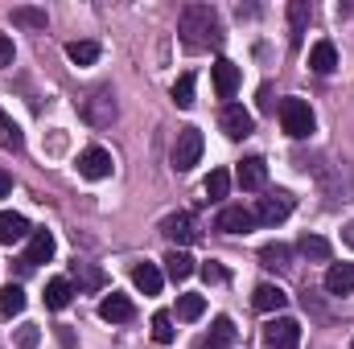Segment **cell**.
Masks as SVG:
<instances>
[{
  "mask_svg": "<svg viewBox=\"0 0 354 349\" xmlns=\"http://www.w3.org/2000/svg\"><path fill=\"white\" fill-rule=\"evenodd\" d=\"M174 103L185 111V107H194V74H181L174 83Z\"/></svg>",
  "mask_w": 354,
  "mask_h": 349,
  "instance_id": "cell-34",
  "label": "cell"
},
{
  "mask_svg": "<svg viewBox=\"0 0 354 349\" xmlns=\"http://www.w3.org/2000/svg\"><path fill=\"white\" fill-rule=\"evenodd\" d=\"M177 33H181V46L194 50V54L223 46V21H218L214 4H185L181 21H177Z\"/></svg>",
  "mask_w": 354,
  "mask_h": 349,
  "instance_id": "cell-1",
  "label": "cell"
},
{
  "mask_svg": "<svg viewBox=\"0 0 354 349\" xmlns=\"http://www.w3.org/2000/svg\"><path fill=\"white\" fill-rule=\"evenodd\" d=\"M252 304H256L260 312H280V308L288 304V292H284L280 283H260V288L252 292Z\"/></svg>",
  "mask_w": 354,
  "mask_h": 349,
  "instance_id": "cell-12",
  "label": "cell"
},
{
  "mask_svg": "<svg viewBox=\"0 0 354 349\" xmlns=\"http://www.w3.org/2000/svg\"><path fill=\"white\" fill-rule=\"evenodd\" d=\"M161 235H165L169 243H177V247H185V243H194V239H198L194 218H189L185 210H177V214H169V218L161 222Z\"/></svg>",
  "mask_w": 354,
  "mask_h": 349,
  "instance_id": "cell-10",
  "label": "cell"
},
{
  "mask_svg": "<svg viewBox=\"0 0 354 349\" xmlns=\"http://www.w3.org/2000/svg\"><path fill=\"white\" fill-rule=\"evenodd\" d=\"M326 292L330 296H351L354 292V263H334L326 271Z\"/></svg>",
  "mask_w": 354,
  "mask_h": 349,
  "instance_id": "cell-13",
  "label": "cell"
},
{
  "mask_svg": "<svg viewBox=\"0 0 354 349\" xmlns=\"http://www.w3.org/2000/svg\"><path fill=\"white\" fill-rule=\"evenodd\" d=\"M0 312H4V317H17V312H25V288L8 283V288L0 292Z\"/></svg>",
  "mask_w": 354,
  "mask_h": 349,
  "instance_id": "cell-25",
  "label": "cell"
},
{
  "mask_svg": "<svg viewBox=\"0 0 354 349\" xmlns=\"http://www.w3.org/2000/svg\"><path fill=\"white\" fill-rule=\"evenodd\" d=\"M75 279H79V288H87V292H99L107 279H103V271L99 267H87V263H79L75 267Z\"/></svg>",
  "mask_w": 354,
  "mask_h": 349,
  "instance_id": "cell-32",
  "label": "cell"
},
{
  "mask_svg": "<svg viewBox=\"0 0 354 349\" xmlns=\"http://www.w3.org/2000/svg\"><path fill=\"white\" fill-rule=\"evenodd\" d=\"M214 90H218V99H231L239 90V66L235 62H227V58L214 62Z\"/></svg>",
  "mask_w": 354,
  "mask_h": 349,
  "instance_id": "cell-14",
  "label": "cell"
},
{
  "mask_svg": "<svg viewBox=\"0 0 354 349\" xmlns=\"http://www.w3.org/2000/svg\"><path fill=\"white\" fill-rule=\"evenodd\" d=\"M153 341L157 346H174V317L169 312H153Z\"/></svg>",
  "mask_w": 354,
  "mask_h": 349,
  "instance_id": "cell-30",
  "label": "cell"
},
{
  "mask_svg": "<svg viewBox=\"0 0 354 349\" xmlns=\"http://www.w3.org/2000/svg\"><path fill=\"white\" fill-rule=\"evenodd\" d=\"M297 251H301L305 259H317V263H326L330 255H334L330 243H326L322 235H301V239H297Z\"/></svg>",
  "mask_w": 354,
  "mask_h": 349,
  "instance_id": "cell-22",
  "label": "cell"
},
{
  "mask_svg": "<svg viewBox=\"0 0 354 349\" xmlns=\"http://www.w3.org/2000/svg\"><path fill=\"white\" fill-rule=\"evenodd\" d=\"M301 346V325L292 317H276L264 325V349H297Z\"/></svg>",
  "mask_w": 354,
  "mask_h": 349,
  "instance_id": "cell-5",
  "label": "cell"
},
{
  "mask_svg": "<svg viewBox=\"0 0 354 349\" xmlns=\"http://www.w3.org/2000/svg\"><path fill=\"white\" fill-rule=\"evenodd\" d=\"M198 271H202V279H206V283H223V279H227V271H223L218 263H202Z\"/></svg>",
  "mask_w": 354,
  "mask_h": 349,
  "instance_id": "cell-36",
  "label": "cell"
},
{
  "mask_svg": "<svg viewBox=\"0 0 354 349\" xmlns=\"http://www.w3.org/2000/svg\"><path fill=\"white\" fill-rule=\"evenodd\" d=\"M202 148H206L202 132H198V128H181V132H177V144H174V169L177 173H189V169L202 161Z\"/></svg>",
  "mask_w": 354,
  "mask_h": 349,
  "instance_id": "cell-4",
  "label": "cell"
},
{
  "mask_svg": "<svg viewBox=\"0 0 354 349\" xmlns=\"http://www.w3.org/2000/svg\"><path fill=\"white\" fill-rule=\"evenodd\" d=\"M342 239H346V243L354 247V222H346V230H342Z\"/></svg>",
  "mask_w": 354,
  "mask_h": 349,
  "instance_id": "cell-39",
  "label": "cell"
},
{
  "mask_svg": "<svg viewBox=\"0 0 354 349\" xmlns=\"http://www.w3.org/2000/svg\"><path fill=\"white\" fill-rule=\"evenodd\" d=\"M235 341V321L231 317H214V325H210V337H206V346L202 349H223Z\"/></svg>",
  "mask_w": 354,
  "mask_h": 349,
  "instance_id": "cell-20",
  "label": "cell"
},
{
  "mask_svg": "<svg viewBox=\"0 0 354 349\" xmlns=\"http://www.w3.org/2000/svg\"><path fill=\"white\" fill-rule=\"evenodd\" d=\"M54 255V235L50 230H33L29 235V251H25V267H37Z\"/></svg>",
  "mask_w": 354,
  "mask_h": 349,
  "instance_id": "cell-15",
  "label": "cell"
},
{
  "mask_svg": "<svg viewBox=\"0 0 354 349\" xmlns=\"http://www.w3.org/2000/svg\"><path fill=\"white\" fill-rule=\"evenodd\" d=\"M223 235H248L252 226H256V214L252 210H243V206H227V210H218V222H214Z\"/></svg>",
  "mask_w": 354,
  "mask_h": 349,
  "instance_id": "cell-9",
  "label": "cell"
},
{
  "mask_svg": "<svg viewBox=\"0 0 354 349\" xmlns=\"http://www.w3.org/2000/svg\"><path fill=\"white\" fill-rule=\"evenodd\" d=\"M260 259H264V267H288L292 247H284V243H268L264 251H260Z\"/></svg>",
  "mask_w": 354,
  "mask_h": 349,
  "instance_id": "cell-31",
  "label": "cell"
},
{
  "mask_svg": "<svg viewBox=\"0 0 354 349\" xmlns=\"http://www.w3.org/2000/svg\"><path fill=\"white\" fill-rule=\"evenodd\" d=\"M79 173L87 177V181H103V177H111V152L99 148V144L83 148V152H79Z\"/></svg>",
  "mask_w": 354,
  "mask_h": 349,
  "instance_id": "cell-8",
  "label": "cell"
},
{
  "mask_svg": "<svg viewBox=\"0 0 354 349\" xmlns=\"http://www.w3.org/2000/svg\"><path fill=\"white\" fill-rule=\"evenodd\" d=\"M288 214H292V193H284V189H276V193L260 197V206H256V222H264V226L284 222Z\"/></svg>",
  "mask_w": 354,
  "mask_h": 349,
  "instance_id": "cell-6",
  "label": "cell"
},
{
  "mask_svg": "<svg viewBox=\"0 0 354 349\" xmlns=\"http://www.w3.org/2000/svg\"><path fill=\"white\" fill-rule=\"evenodd\" d=\"M66 58H71L75 66H91V62H99V46H95V41H71V46H66Z\"/></svg>",
  "mask_w": 354,
  "mask_h": 349,
  "instance_id": "cell-26",
  "label": "cell"
},
{
  "mask_svg": "<svg viewBox=\"0 0 354 349\" xmlns=\"http://www.w3.org/2000/svg\"><path fill=\"white\" fill-rule=\"evenodd\" d=\"M21 140H25V136H21V128H17V123H12V115L0 107V148H12V152H17V148H21Z\"/></svg>",
  "mask_w": 354,
  "mask_h": 349,
  "instance_id": "cell-27",
  "label": "cell"
},
{
  "mask_svg": "<svg viewBox=\"0 0 354 349\" xmlns=\"http://www.w3.org/2000/svg\"><path fill=\"white\" fill-rule=\"evenodd\" d=\"M280 123H284V132L292 136V140H309L313 136V107L305 103V99H284L280 103Z\"/></svg>",
  "mask_w": 354,
  "mask_h": 349,
  "instance_id": "cell-2",
  "label": "cell"
},
{
  "mask_svg": "<svg viewBox=\"0 0 354 349\" xmlns=\"http://www.w3.org/2000/svg\"><path fill=\"white\" fill-rule=\"evenodd\" d=\"M79 111H83V119L91 128H111V119H115V94H111V87H95L79 103Z\"/></svg>",
  "mask_w": 354,
  "mask_h": 349,
  "instance_id": "cell-3",
  "label": "cell"
},
{
  "mask_svg": "<svg viewBox=\"0 0 354 349\" xmlns=\"http://www.w3.org/2000/svg\"><path fill=\"white\" fill-rule=\"evenodd\" d=\"M132 300L128 296H120V292H111V296H103V304H99V317L103 321H111V325H124V321H132Z\"/></svg>",
  "mask_w": 354,
  "mask_h": 349,
  "instance_id": "cell-11",
  "label": "cell"
},
{
  "mask_svg": "<svg viewBox=\"0 0 354 349\" xmlns=\"http://www.w3.org/2000/svg\"><path fill=\"white\" fill-rule=\"evenodd\" d=\"M218 123H223V132H227L231 140H243V136H252V128H256V119H252V111H248L243 103H227L223 115H218Z\"/></svg>",
  "mask_w": 354,
  "mask_h": 349,
  "instance_id": "cell-7",
  "label": "cell"
},
{
  "mask_svg": "<svg viewBox=\"0 0 354 349\" xmlns=\"http://www.w3.org/2000/svg\"><path fill=\"white\" fill-rule=\"evenodd\" d=\"M29 235H33V230H29V222H25L21 214H8V210L0 214V243H4V247H12V243H21V239H29Z\"/></svg>",
  "mask_w": 354,
  "mask_h": 349,
  "instance_id": "cell-16",
  "label": "cell"
},
{
  "mask_svg": "<svg viewBox=\"0 0 354 349\" xmlns=\"http://www.w3.org/2000/svg\"><path fill=\"white\" fill-rule=\"evenodd\" d=\"M8 193H12V177H8V173H4V169H0V201H4Z\"/></svg>",
  "mask_w": 354,
  "mask_h": 349,
  "instance_id": "cell-38",
  "label": "cell"
},
{
  "mask_svg": "<svg viewBox=\"0 0 354 349\" xmlns=\"http://www.w3.org/2000/svg\"><path fill=\"white\" fill-rule=\"evenodd\" d=\"M46 8H33V4H21L12 8V25H25V29H46Z\"/></svg>",
  "mask_w": 354,
  "mask_h": 349,
  "instance_id": "cell-24",
  "label": "cell"
},
{
  "mask_svg": "<svg viewBox=\"0 0 354 349\" xmlns=\"http://www.w3.org/2000/svg\"><path fill=\"white\" fill-rule=\"evenodd\" d=\"M202 312H206V300H202V296H194V292H185V296L177 300V317H181V321H198Z\"/></svg>",
  "mask_w": 354,
  "mask_h": 349,
  "instance_id": "cell-29",
  "label": "cell"
},
{
  "mask_svg": "<svg viewBox=\"0 0 354 349\" xmlns=\"http://www.w3.org/2000/svg\"><path fill=\"white\" fill-rule=\"evenodd\" d=\"M0 66H12V37L0 33Z\"/></svg>",
  "mask_w": 354,
  "mask_h": 349,
  "instance_id": "cell-37",
  "label": "cell"
},
{
  "mask_svg": "<svg viewBox=\"0 0 354 349\" xmlns=\"http://www.w3.org/2000/svg\"><path fill=\"white\" fill-rule=\"evenodd\" d=\"M165 271H169L174 283H181V279H189L198 267H194V259H189L185 251H169V255H165Z\"/></svg>",
  "mask_w": 354,
  "mask_h": 349,
  "instance_id": "cell-23",
  "label": "cell"
},
{
  "mask_svg": "<svg viewBox=\"0 0 354 349\" xmlns=\"http://www.w3.org/2000/svg\"><path fill=\"white\" fill-rule=\"evenodd\" d=\"M227 189H231V173H227V169H214V173L206 177V197H210V201H223Z\"/></svg>",
  "mask_w": 354,
  "mask_h": 349,
  "instance_id": "cell-28",
  "label": "cell"
},
{
  "mask_svg": "<svg viewBox=\"0 0 354 349\" xmlns=\"http://www.w3.org/2000/svg\"><path fill=\"white\" fill-rule=\"evenodd\" d=\"M239 185L243 189H264V181H268V165L260 161V157H248L243 165H239Z\"/></svg>",
  "mask_w": 354,
  "mask_h": 349,
  "instance_id": "cell-18",
  "label": "cell"
},
{
  "mask_svg": "<svg viewBox=\"0 0 354 349\" xmlns=\"http://www.w3.org/2000/svg\"><path fill=\"white\" fill-rule=\"evenodd\" d=\"M71 296H75V288H71V279H50V283H46V308H54V312H62V308L71 304Z\"/></svg>",
  "mask_w": 354,
  "mask_h": 349,
  "instance_id": "cell-21",
  "label": "cell"
},
{
  "mask_svg": "<svg viewBox=\"0 0 354 349\" xmlns=\"http://www.w3.org/2000/svg\"><path fill=\"white\" fill-rule=\"evenodd\" d=\"M37 341H41L37 325H21V333H17V346H21V349H37Z\"/></svg>",
  "mask_w": 354,
  "mask_h": 349,
  "instance_id": "cell-35",
  "label": "cell"
},
{
  "mask_svg": "<svg viewBox=\"0 0 354 349\" xmlns=\"http://www.w3.org/2000/svg\"><path fill=\"white\" fill-rule=\"evenodd\" d=\"M338 66V50H334V41H317L313 50H309V70L313 74H330Z\"/></svg>",
  "mask_w": 354,
  "mask_h": 349,
  "instance_id": "cell-17",
  "label": "cell"
},
{
  "mask_svg": "<svg viewBox=\"0 0 354 349\" xmlns=\"http://www.w3.org/2000/svg\"><path fill=\"white\" fill-rule=\"evenodd\" d=\"M309 17H313L309 0H292V4H288V25H292V33H301V29L309 25Z\"/></svg>",
  "mask_w": 354,
  "mask_h": 349,
  "instance_id": "cell-33",
  "label": "cell"
},
{
  "mask_svg": "<svg viewBox=\"0 0 354 349\" xmlns=\"http://www.w3.org/2000/svg\"><path fill=\"white\" fill-rule=\"evenodd\" d=\"M132 283H136L145 296H157V292H161V267H157V263H140V267H132Z\"/></svg>",
  "mask_w": 354,
  "mask_h": 349,
  "instance_id": "cell-19",
  "label": "cell"
}]
</instances>
